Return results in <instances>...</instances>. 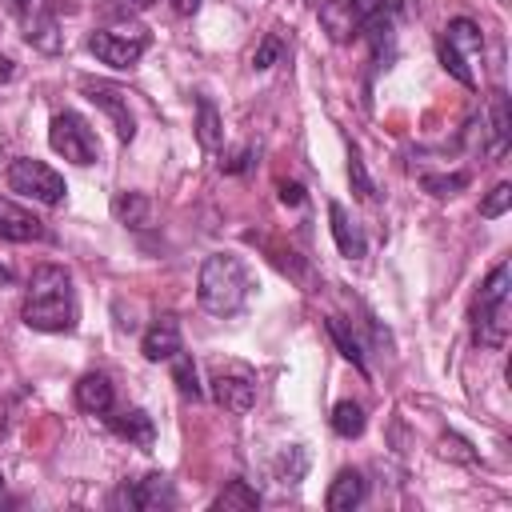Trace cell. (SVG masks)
Wrapping results in <instances>:
<instances>
[{"mask_svg":"<svg viewBox=\"0 0 512 512\" xmlns=\"http://www.w3.org/2000/svg\"><path fill=\"white\" fill-rule=\"evenodd\" d=\"M24 324L32 332H72L76 328V288L72 272L60 264H40L32 272L28 296H24Z\"/></svg>","mask_w":512,"mask_h":512,"instance_id":"6da1fadb","label":"cell"},{"mask_svg":"<svg viewBox=\"0 0 512 512\" xmlns=\"http://www.w3.org/2000/svg\"><path fill=\"white\" fill-rule=\"evenodd\" d=\"M328 228H332V240H336V248L348 256V260H360L364 256V236H360V228L348 220V212H344V204H328Z\"/></svg>","mask_w":512,"mask_h":512,"instance_id":"9a60e30c","label":"cell"},{"mask_svg":"<svg viewBox=\"0 0 512 512\" xmlns=\"http://www.w3.org/2000/svg\"><path fill=\"white\" fill-rule=\"evenodd\" d=\"M468 184V172H452V176H424V188L432 192V196H452L456 188H464Z\"/></svg>","mask_w":512,"mask_h":512,"instance_id":"4316f807","label":"cell"},{"mask_svg":"<svg viewBox=\"0 0 512 512\" xmlns=\"http://www.w3.org/2000/svg\"><path fill=\"white\" fill-rule=\"evenodd\" d=\"M248 164H252V148H240L232 160H220V168H224V172H244Z\"/></svg>","mask_w":512,"mask_h":512,"instance_id":"f1b7e54d","label":"cell"},{"mask_svg":"<svg viewBox=\"0 0 512 512\" xmlns=\"http://www.w3.org/2000/svg\"><path fill=\"white\" fill-rule=\"evenodd\" d=\"M508 204H512V184H496V188L484 196L480 216H484V220H496V216H504V212H508Z\"/></svg>","mask_w":512,"mask_h":512,"instance_id":"484cf974","label":"cell"},{"mask_svg":"<svg viewBox=\"0 0 512 512\" xmlns=\"http://www.w3.org/2000/svg\"><path fill=\"white\" fill-rule=\"evenodd\" d=\"M364 408L356 404V400H340L336 408H332V432L336 436H344V440H352V436H360L364 432Z\"/></svg>","mask_w":512,"mask_h":512,"instance_id":"44dd1931","label":"cell"},{"mask_svg":"<svg viewBox=\"0 0 512 512\" xmlns=\"http://www.w3.org/2000/svg\"><path fill=\"white\" fill-rule=\"evenodd\" d=\"M280 56V36H264V44L252 56V68H272V60Z\"/></svg>","mask_w":512,"mask_h":512,"instance_id":"83f0119b","label":"cell"},{"mask_svg":"<svg viewBox=\"0 0 512 512\" xmlns=\"http://www.w3.org/2000/svg\"><path fill=\"white\" fill-rule=\"evenodd\" d=\"M180 348H184V340H180V324H176V316H156V320L148 324L144 340H140V352H144V360H152V364L172 360Z\"/></svg>","mask_w":512,"mask_h":512,"instance_id":"8fae6325","label":"cell"},{"mask_svg":"<svg viewBox=\"0 0 512 512\" xmlns=\"http://www.w3.org/2000/svg\"><path fill=\"white\" fill-rule=\"evenodd\" d=\"M148 48V36L140 28H128V32H108V28H96L88 36V52L100 60V64H112V68H132Z\"/></svg>","mask_w":512,"mask_h":512,"instance_id":"8992f818","label":"cell"},{"mask_svg":"<svg viewBox=\"0 0 512 512\" xmlns=\"http://www.w3.org/2000/svg\"><path fill=\"white\" fill-rule=\"evenodd\" d=\"M440 40H444V44H452V48H456L464 60H468L472 52H480V48H484V36H480V28H476L468 16L452 20V24L444 28V36H440Z\"/></svg>","mask_w":512,"mask_h":512,"instance_id":"d6986e66","label":"cell"},{"mask_svg":"<svg viewBox=\"0 0 512 512\" xmlns=\"http://www.w3.org/2000/svg\"><path fill=\"white\" fill-rule=\"evenodd\" d=\"M124 4H132V8H148L152 0H124Z\"/></svg>","mask_w":512,"mask_h":512,"instance_id":"836d02e7","label":"cell"},{"mask_svg":"<svg viewBox=\"0 0 512 512\" xmlns=\"http://www.w3.org/2000/svg\"><path fill=\"white\" fill-rule=\"evenodd\" d=\"M364 496H368L364 476H360L356 468H340V472H336V480L328 484L324 504H328V512H352V508H360V504H364Z\"/></svg>","mask_w":512,"mask_h":512,"instance_id":"7c38bea8","label":"cell"},{"mask_svg":"<svg viewBox=\"0 0 512 512\" xmlns=\"http://www.w3.org/2000/svg\"><path fill=\"white\" fill-rule=\"evenodd\" d=\"M348 180H352V192H356L360 200H372V196H376V188H372V180H368L364 160H360V152H356V148L348 152Z\"/></svg>","mask_w":512,"mask_h":512,"instance_id":"d4e9b609","label":"cell"},{"mask_svg":"<svg viewBox=\"0 0 512 512\" xmlns=\"http://www.w3.org/2000/svg\"><path fill=\"white\" fill-rule=\"evenodd\" d=\"M172 380L180 384V392H184L188 400H200V396H204V388H200V380H196V364H192V356H188L184 348L172 356Z\"/></svg>","mask_w":512,"mask_h":512,"instance_id":"cb8c5ba5","label":"cell"},{"mask_svg":"<svg viewBox=\"0 0 512 512\" xmlns=\"http://www.w3.org/2000/svg\"><path fill=\"white\" fill-rule=\"evenodd\" d=\"M108 424H112V432H116L120 440H128V444H136V448H152V440H156V424H152V416H148L144 408L116 412V416H108Z\"/></svg>","mask_w":512,"mask_h":512,"instance_id":"5bb4252c","label":"cell"},{"mask_svg":"<svg viewBox=\"0 0 512 512\" xmlns=\"http://www.w3.org/2000/svg\"><path fill=\"white\" fill-rule=\"evenodd\" d=\"M0 284H12V272H8L4 264H0Z\"/></svg>","mask_w":512,"mask_h":512,"instance_id":"d6a6232c","label":"cell"},{"mask_svg":"<svg viewBox=\"0 0 512 512\" xmlns=\"http://www.w3.org/2000/svg\"><path fill=\"white\" fill-rule=\"evenodd\" d=\"M508 328H512V264L500 260L484 276L472 300V340L484 348H504Z\"/></svg>","mask_w":512,"mask_h":512,"instance_id":"3957f363","label":"cell"},{"mask_svg":"<svg viewBox=\"0 0 512 512\" xmlns=\"http://www.w3.org/2000/svg\"><path fill=\"white\" fill-rule=\"evenodd\" d=\"M252 296V272L236 252H212L196 276V300L212 316H236Z\"/></svg>","mask_w":512,"mask_h":512,"instance_id":"7a4b0ae2","label":"cell"},{"mask_svg":"<svg viewBox=\"0 0 512 512\" xmlns=\"http://www.w3.org/2000/svg\"><path fill=\"white\" fill-rule=\"evenodd\" d=\"M0 240L12 244H32V240H48V228L40 216H32L28 208H20L16 200L0 196Z\"/></svg>","mask_w":512,"mask_h":512,"instance_id":"30bf717a","label":"cell"},{"mask_svg":"<svg viewBox=\"0 0 512 512\" xmlns=\"http://www.w3.org/2000/svg\"><path fill=\"white\" fill-rule=\"evenodd\" d=\"M8 4H12L16 12H28V8H32V0H8Z\"/></svg>","mask_w":512,"mask_h":512,"instance_id":"1f68e13d","label":"cell"},{"mask_svg":"<svg viewBox=\"0 0 512 512\" xmlns=\"http://www.w3.org/2000/svg\"><path fill=\"white\" fill-rule=\"evenodd\" d=\"M112 400H116V392H112V380L104 372H88V376L76 380V404H80V412L108 416L112 412Z\"/></svg>","mask_w":512,"mask_h":512,"instance_id":"4fadbf2b","label":"cell"},{"mask_svg":"<svg viewBox=\"0 0 512 512\" xmlns=\"http://www.w3.org/2000/svg\"><path fill=\"white\" fill-rule=\"evenodd\" d=\"M28 44L40 48V52H56V48H60V32H56V12H52V8H44L40 16H32V24H28Z\"/></svg>","mask_w":512,"mask_h":512,"instance_id":"ffe728a7","label":"cell"},{"mask_svg":"<svg viewBox=\"0 0 512 512\" xmlns=\"http://www.w3.org/2000/svg\"><path fill=\"white\" fill-rule=\"evenodd\" d=\"M256 504H260V492H256L248 480H228L224 492L212 500L216 512H248V508H256Z\"/></svg>","mask_w":512,"mask_h":512,"instance_id":"ac0fdd59","label":"cell"},{"mask_svg":"<svg viewBox=\"0 0 512 512\" xmlns=\"http://www.w3.org/2000/svg\"><path fill=\"white\" fill-rule=\"evenodd\" d=\"M172 8H176L180 16H192V12L200 8V0H172Z\"/></svg>","mask_w":512,"mask_h":512,"instance_id":"4dcf8cb0","label":"cell"},{"mask_svg":"<svg viewBox=\"0 0 512 512\" xmlns=\"http://www.w3.org/2000/svg\"><path fill=\"white\" fill-rule=\"evenodd\" d=\"M112 504H124V508H136V512H164V508L176 504V488L164 472H148L136 484H120Z\"/></svg>","mask_w":512,"mask_h":512,"instance_id":"ba28073f","label":"cell"},{"mask_svg":"<svg viewBox=\"0 0 512 512\" xmlns=\"http://www.w3.org/2000/svg\"><path fill=\"white\" fill-rule=\"evenodd\" d=\"M8 188L20 192V196H32L36 204H60L68 184L56 168H48L44 160H32V156H20L8 164Z\"/></svg>","mask_w":512,"mask_h":512,"instance_id":"5b68a950","label":"cell"},{"mask_svg":"<svg viewBox=\"0 0 512 512\" xmlns=\"http://www.w3.org/2000/svg\"><path fill=\"white\" fill-rule=\"evenodd\" d=\"M280 200L296 208V204H304V188H300L296 180H284V184H280Z\"/></svg>","mask_w":512,"mask_h":512,"instance_id":"f546056e","label":"cell"},{"mask_svg":"<svg viewBox=\"0 0 512 512\" xmlns=\"http://www.w3.org/2000/svg\"><path fill=\"white\" fill-rule=\"evenodd\" d=\"M0 492H4V472H0Z\"/></svg>","mask_w":512,"mask_h":512,"instance_id":"e575fe53","label":"cell"},{"mask_svg":"<svg viewBox=\"0 0 512 512\" xmlns=\"http://www.w3.org/2000/svg\"><path fill=\"white\" fill-rule=\"evenodd\" d=\"M112 212H116V220L128 224V228H148V224H152V200H148L144 192H116Z\"/></svg>","mask_w":512,"mask_h":512,"instance_id":"2e32d148","label":"cell"},{"mask_svg":"<svg viewBox=\"0 0 512 512\" xmlns=\"http://www.w3.org/2000/svg\"><path fill=\"white\" fill-rule=\"evenodd\" d=\"M196 140H200V148H208V152H216V148H220V140H224L220 112H216V104H212L208 96H200V100H196Z\"/></svg>","mask_w":512,"mask_h":512,"instance_id":"e0dca14e","label":"cell"},{"mask_svg":"<svg viewBox=\"0 0 512 512\" xmlns=\"http://www.w3.org/2000/svg\"><path fill=\"white\" fill-rule=\"evenodd\" d=\"M84 92H88V100H92L96 108L108 112L116 136L128 144V140L136 136V120H132V112H128V96H124L116 84H100V80H84Z\"/></svg>","mask_w":512,"mask_h":512,"instance_id":"9c48e42d","label":"cell"},{"mask_svg":"<svg viewBox=\"0 0 512 512\" xmlns=\"http://www.w3.org/2000/svg\"><path fill=\"white\" fill-rule=\"evenodd\" d=\"M508 128H512V120H508V96L504 92H492V156H504Z\"/></svg>","mask_w":512,"mask_h":512,"instance_id":"7402d4cb","label":"cell"},{"mask_svg":"<svg viewBox=\"0 0 512 512\" xmlns=\"http://www.w3.org/2000/svg\"><path fill=\"white\" fill-rule=\"evenodd\" d=\"M48 144H52V152H60L64 160H72L80 168L100 160V140L80 112H56L48 124Z\"/></svg>","mask_w":512,"mask_h":512,"instance_id":"277c9868","label":"cell"},{"mask_svg":"<svg viewBox=\"0 0 512 512\" xmlns=\"http://www.w3.org/2000/svg\"><path fill=\"white\" fill-rule=\"evenodd\" d=\"M324 328H328V336H332V344L340 348V356H344V360H352V364H356V368L364 372V352H360V344H356V336L348 332V324H344V320H336V316H328V324H324Z\"/></svg>","mask_w":512,"mask_h":512,"instance_id":"603a6c76","label":"cell"},{"mask_svg":"<svg viewBox=\"0 0 512 512\" xmlns=\"http://www.w3.org/2000/svg\"><path fill=\"white\" fill-rule=\"evenodd\" d=\"M212 396L220 408L244 416L252 404H256V372L248 364H228V368H216L212 376Z\"/></svg>","mask_w":512,"mask_h":512,"instance_id":"52a82bcc","label":"cell"}]
</instances>
